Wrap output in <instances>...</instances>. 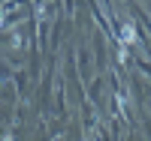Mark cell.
Returning a JSON list of instances; mask_svg holds the SVG:
<instances>
[{
    "mask_svg": "<svg viewBox=\"0 0 151 141\" xmlns=\"http://www.w3.org/2000/svg\"><path fill=\"white\" fill-rule=\"evenodd\" d=\"M133 36H136V33H133V27H130V24H127V27H124V39H127V42H133Z\"/></svg>",
    "mask_w": 151,
    "mask_h": 141,
    "instance_id": "obj_1",
    "label": "cell"
},
{
    "mask_svg": "<svg viewBox=\"0 0 151 141\" xmlns=\"http://www.w3.org/2000/svg\"><path fill=\"white\" fill-rule=\"evenodd\" d=\"M3 141H12V138H3Z\"/></svg>",
    "mask_w": 151,
    "mask_h": 141,
    "instance_id": "obj_2",
    "label": "cell"
}]
</instances>
